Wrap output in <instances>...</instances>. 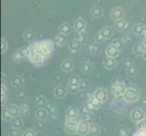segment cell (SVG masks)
Instances as JSON below:
<instances>
[{
  "label": "cell",
  "mask_w": 146,
  "mask_h": 136,
  "mask_svg": "<svg viewBox=\"0 0 146 136\" xmlns=\"http://www.w3.org/2000/svg\"><path fill=\"white\" fill-rule=\"evenodd\" d=\"M140 92L137 88L130 86L126 88V91L123 94V100L127 103H133L140 98Z\"/></svg>",
  "instance_id": "6da1fadb"
},
{
  "label": "cell",
  "mask_w": 146,
  "mask_h": 136,
  "mask_svg": "<svg viewBox=\"0 0 146 136\" xmlns=\"http://www.w3.org/2000/svg\"><path fill=\"white\" fill-rule=\"evenodd\" d=\"M27 56L28 57L30 62L35 65H37V66H41L47 61V57L46 55L40 53H30L27 54Z\"/></svg>",
  "instance_id": "7a4b0ae2"
},
{
  "label": "cell",
  "mask_w": 146,
  "mask_h": 136,
  "mask_svg": "<svg viewBox=\"0 0 146 136\" xmlns=\"http://www.w3.org/2000/svg\"><path fill=\"white\" fill-rule=\"evenodd\" d=\"M126 88L127 87L125 86V84L120 80H115L113 83V92L118 99H123V94L126 91Z\"/></svg>",
  "instance_id": "3957f363"
},
{
  "label": "cell",
  "mask_w": 146,
  "mask_h": 136,
  "mask_svg": "<svg viewBox=\"0 0 146 136\" xmlns=\"http://www.w3.org/2000/svg\"><path fill=\"white\" fill-rule=\"evenodd\" d=\"M80 123V121L78 118H71V119H66V122L64 124V129L65 132L69 134H74L77 133V128Z\"/></svg>",
  "instance_id": "277c9868"
},
{
  "label": "cell",
  "mask_w": 146,
  "mask_h": 136,
  "mask_svg": "<svg viewBox=\"0 0 146 136\" xmlns=\"http://www.w3.org/2000/svg\"><path fill=\"white\" fill-rule=\"evenodd\" d=\"M145 118V113L142 109L135 108L131 113V120L135 123H140Z\"/></svg>",
  "instance_id": "5b68a950"
},
{
  "label": "cell",
  "mask_w": 146,
  "mask_h": 136,
  "mask_svg": "<svg viewBox=\"0 0 146 136\" xmlns=\"http://www.w3.org/2000/svg\"><path fill=\"white\" fill-rule=\"evenodd\" d=\"M89 130H90V123L85 122V121H82L80 122L78 128H77V134L84 136L89 133Z\"/></svg>",
  "instance_id": "8992f818"
},
{
  "label": "cell",
  "mask_w": 146,
  "mask_h": 136,
  "mask_svg": "<svg viewBox=\"0 0 146 136\" xmlns=\"http://www.w3.org/2000/svg\"><path fill=\"white\" fill-rule=\"evenodd\" d=\"M94 97L96 98L98 101H100L102 103H104L105 101L107 100V93L104 89H102V88L96 89L94 91Z\"/></svg>",
  "instance_id": "52a82bcc"
},
{
  "label": "cell",
  "mask_w": 146,
  "mask_h": 136,
  "mask_svg": "<svg viewBox=\"0 0 146 136\" xmlns=\"http://www.w3.org/2000/svg\"><path fill=\"white\" fill-rule=\"evenodd\" d=\"M105 54L108 57H113V58H118L120 56V52L119 49L115 48L114 46H113L112 44H110L107 46L106 50H105Z\"/></svg>",
  "instance_id": "ba28073f"
},
{
  "label": "cell",
  "mask_w": 146,
  "mask_h": 136,
  "mask_svg": "<svg viewBox=\"0 0 146 136\" xmlns=\"http://www.w3.org/2000/svg\"><path fill=\"white\" fill-rule=\"evenodd\" d=\"M26 51H27V47H25V48H20L19 50H17V52H15V54L12 55V58L15 62H20L21 60L23 59L24 57V55L26 54Z\"/></svg>",
  "instance_id": "9c48e42d"
},
{
  "label": "cell",
  "mask_w": 146,
  "mask_h": 136,
  "mask_svg": "<svg viewBox=\"0 0 146 136\" xmlns=\"http://www.w3.org/2000/svg\"><path fill=\"white\" fill-rule=\"evenodd\" d=\"M111 17H112L113 20H116V21L123 19V11L120 7L114 8L112 11V13H111Z\"/></svg>",
  "instance_id": "30bf717a"
},
{
  "label": "cell",
  "mask_w": 146,
  "mask_h": 136,
  "mask_svg": "<svg viewBox=\"0 0 146 136\" xmlns=\"http://www.w3.org/2000/svg\"><path fill=\"white\" fill-rule=\"evenodd\" d=\"M114 27L118 31H122L123 29H127L129 27V21L128 20H124V19L118 20V21L115 22Z\"/></svg>",
  "instance_id": "8fae6325"
},
{
  "label": "cell",
  "mask_w": 146,
  "mask_h": 136,
  "mask_svg": "<svg viewBox=\"0 0 146 136\" xmlns=\"http://www.w3.org/2000/svg\"><path fill=\"white\" fill-rule=\"evenodd\" d=\"M74 29L76 30L78 33H83L84 30H85V23L84 20L82 19H76L74 21Z\"/></svg>",
  "instance_id": "7c38bea8"
},
{
  "label": "cell",
  "mask_w": 146,
  "mask_h": 136,
  "mask_svg": "<svg viewBox=\"0 0 146 136\" xmlns=\"http://www.w3.org/2000/svg\"><path fill=\"white\" fill-rule=\"evenodd\" d=\"M54 94L57 98H63L65 96V94H66V89L64 86H62V85H58V86L54 88Z\"/></svg>",
  "instance_id": "4fadbf2b"
},
{
  "label": "cell",
  "mask_w": 146,
  "mask_h": 136,
  "mask_svg": "<svg viewBox=\"0 0 146 136\" xmlns=\"http://www.w3.org/2000/svg\"><path fill=\"white\" fill-rule=\"evenodd\" d=\"M7 110H8V112H9V113H10V115H11L12 118H17V115L20 113V108L16 104L9 105V106L7 107Z\"/></svg>",
  "instance_id": "5bb4252c"
},
{
  "label": "cell",
  "mask_w": 146,
  "mask_h": 136,
  "mask_svg": "<svg viewBox=\"0 0 146 136\" xmlns=\"http://www.w3.org/2000/svg\"><path fill=\"white\" fill-rule=\"evenodd\" d=\"M65 42H66V36H65V34L60 33L59 34H57V36H55L54 44L58 45V46H62V45L65 44Z\"/></svg>",
  "instance_id": "9a60e30c"
},
{
  "label": "cell",
  "mask_w": 146,
  "mask_h": 136,
  "mask_svg": "<svg viewBox=\"0 0 146 136\" xmlns=\"http://www.w3.org/2000/svg\"><path fill=\"white\" fill-rule=\"evenodd\" d=\"M74 68V64L73 62L71 61V60H64V61H63L62 64H61V69L63 70V71L64 72H68V71H71V70H73Z\"/></svg>",
  "instance_id": "2e32d148"
},
{
  "label": "cell",
  "mask_w": 146,
  "mask_h": 136,
  "mask_svg": "<svg viewBox=\"0 0 146 136\" xmlns=\"http://www.w3.org/2000/svg\"><path fill=\"white\" fill-rule=\"evenodd\" d=\"M115 64H116V63H115V59L113 58V57H108L107 56L104 61V67L107 68V69H113L115 67Z\"/></svg>",
  "instance_id": "e0dca14e"
},
{
  "label": "cell",
  "mask_w": 146,
  "mask_h": 136,
  "mask_svg": "<svg viewBox=\"0 0 146 136\" xmlns=\"http://www.w3.org/2000/svg\"><path fill=\"white\" fill-rule=\"evenodd\" d=\"M47 111L44 110V108H38L36 111V116L38 120H46L47 118Z\"/></svg>",
  "instance_id": "ac0fdd59"
},
{
  "label": "cell",
  "mask_w": 146,
  "mask_h": 136,
  "mask_svg": "<svg viewBox=\"0 0 146 136\" xmlns=\"http://www.w3.org/2000/svg\"><path fill=\"white\" fill-rule=\"evenodd\" d=\"M80 47H81V42H79L76 39L73 40V41H71L69 44V49H70V51L73 53L78 51Z\"/></svg>",
  "instance_id": "d6986e66"
},
{
  "label": "cell",
  "mask_w": 146,
  "mask_h": 136,
  "mask_svg": "<svg viewBox=\"0 0 146 136\" xmlns=\"http://www.w3.org/2000/svg\"><path fill=\"white\" fill-rule=\"evenodd\" d=\"M65 113H66V119H71V118H77L78 112L74 107L71 106V107L67 108Z\"/></svg>",
  "instance_id": "ffe728a7"
},
{
  "label": "cell",
  "mask_w": 146,
  "mask_h": 136,
  "mask_svg": "<svg viewBox=\"0 0 146 136\" xmlns=\"http://www.w3.org/2000/svg\"><path fill=\"white\" fill-rule=\"evenodd\" d=\"M24 79L19 76V75H17V76H15L13 79H12V85L15 87H21L24 85Z\"/></svg>",
  "instance_id": "44dd1931"
},
{
  "label": "cell",
  "mask_w": 146,
  "mask_h": 136,
  "mask_svg": "<svg viewBox=\"0 0 146 136\" xmlns=\"http://www.w3.org/2000/svg\"><path fill=\"white\" fill-rule=\"evenodd\" d=\"M100 133V127L95 123L90 124V130H89V134L92 136H96Z\"/></svg>",
  "instance_id": "7402d4cb"
},
{
  "label": "cell",
  "mask_w": 146,
  "mask_h": 136,
  "mask_svg": "<svg viewBox=\"0 0 146 136\" xmlns=\"http://www.w3.org/2000/svg\"><path fill=\"white\" fill-rule=\"evenodd\" d=\"M91 13H92L94 17L97 18V17H100L103 15V10L99 6H94L91 9Z\"/></svg>",
  "instance_id": "603a6c76"
},
{
  "label": "cell",
  "mask_w": 146,
  "mask_h": 136,
  "mask_svg": "<svg viewBox=\"0 0 146 136\" xmlns=\"http://www.w3.org/2000/svg\"><path fill=\"white\" fill-rule=\"evenodd\" d=\"M87 97H88V101H90L94 106H95V108L96 109H98V108H100V106H101V104H102V103L100 102V101H98L96 98L94 97V94H88L87 95Z\"/></svg>",
  "instance_id": "cb8c5ba5"
},
{
  "label": "cell",
  "mask_w": 146,
  "mask_h": 136,
  "mask_svg": "<svg viewBox=\"0 0 146 136\" xmlns=\"http://www.w3.org/2000/svg\"><path fill=\"white\" fill-rule=\"evenodd\" d=\"M71 30H72V27L70 26L69 24L67 23H64L63 24L61 27H60V32L64 34H68L69 33H71Z\"/></svg>",
  "instance_id": "d4e9b609"
},
{
  "label": "cell",
  "mask_w": 146,
  "mask_h": 136,
  "mask_svg": "<svg viewBox=\"0 0 146 136\" xmlns=\"http://www.w3.org/2000/svg\"><path fill=\"white\" fill-rule=\"evenodd\" d=\"M101 33L104 34V36L105 38H110L111 36H113V29L111 28L110 27H104L102 30H101Z\"/></svg>",
  "instance_id": "484cf974"
},
{
  "label": "cell",
  "mask_w": 146,
  "mask_h": 136,
  "mask_svg": "<svg viewBox=\"0 0 146 136\" xmlns=\"http://www.w3.org/2000/svg\"><path fill=\"white\" fill-rule=\"evenodd\" d=\"M80 81H81V80H80V78L77 75H72V76H70L68 80V84L69 85H79Z\"/></svg>",
  "instance_id": "4316f807"
},
{
  "label": "cell",
  "mask_w": 146,
  "mask_h": 136,
  "mask_svg": "<svg viewBox=\"0 0 146 136\" xmlns=\"http://www.w3.org/2000/svg\"><path fill=\"white\" fill-rule=\"evenodd\" d=\"M23 126V122L20 118H14L12 121V127L16 129H20Z\"/></svg>",
  "instance_id": "83f0119b"
},
{
  "label": "cell",
  "mask_w": 146,
  "mask_h": 136,
  "mask_svg": "<svg viewBox=\"0 0 146 136\" xmlns=\"http://www.w3.org/2000/svg\"><path fill=\"white\" fill-rule=\"evenodd\" d=\"M36 106L38 108H43L44 106H46V98H44V96H38L36 98Z\"/></svg>",
  "instance_id": "f1b7e54d"
},
{
  "label": "cell",
  "mask_w": 146,
  "mask_h": 136,
  "mask_svg": "<svg viewBox=\"0 0 146 136\" xmlns=\"http://www.w3.org/2000/svg\"><path fill=\"white\" fill-rule=\"evenodd\" d=\"M87 51L91 54H95L97 51H98V47L97 45L95 44L94 43H91L87 44Z\"/></svg>",
  "instance_id": "f546056e"
},
{
  "label": "cell",
  "mask_w": 146,
  "mask_h": 136,
  "mask_svg": "<svg viewBox=\"0 0 146 136\" xmlns=\"http://www.w3.org/2000/svg\"><path fill=\"white\" fill-rule=\"evenodd\" d=\"M105 39H106V38L104 36V34L101 33V31L98 32L94 36V40H95V42H96V43H102V42L104 41Z\"/></svg>",
  "instance_id": "4dcf8cb0"
},
{
  "label": "cell",
  "mask_w": 146,
  "mask_h": 136,
  "mask_svg": "<svg viewBox=\"0 0 146 136\" xmlns=\"http://www.w3.org/2000/svg\"><path fill=\"white\" fill-rule=\"evenodd\" d=\"M29 111V104L28 103H24L21 105V107H20V113L23 114V115H26L27 114Z\"/></svg>",
  "instance_id": "1f68e13d"
},
{
  "label": "cell",
  "mask_w": 146,
  "mask_h": 136,
  "mask_svg": "<svg viewBox=\"0 0 146 136\" xmlns=\"http://www.w3.org/2000/svg\"><path fill=\"white\" fill-rule=\"evenodd\" d=\"M84 107H85V109H86V111L88 113H91V112H93V111H94L95 109H96L94 105L91 102H90V101H88V102L84 104Z\"/></svg>",
  "instance_id": "d6a6232c"
},
{
  "label": "cell",
  "mask_w": 146,
  "mask_h": 136,
  "mask_svg": "<svg viewBox=\"0 0 146 136\" xmlns=\"http://www.w3.org/2000/svg\"><path fill=\"white\" fill-rule=\"evenodd\" d=\"M143 29H144L143 26H142V25H140V24H137V25H135L134 27H133V32L136 34H140Z\"/></svg>",
  "instance_id": "836d02e7"
},
{
  "label": "cell",
  "mask_w": 146,
  "mask_h": 136,
  "mask_svg": "<svg viewBox=\"0 0 146 136\" xmlns=\"http://www.w3.org/2000/svg\"><path fill=\"white\" fill-rule=\"evenodd\" d=\"M27 96V92L25 90H19L17 93V98L18 100H24Z\"/></svg>",
  "instance_id": "e575fe53"
},
{
  "label": "cell",
  "mask_w": 146,
  "mask_h": 136,
  "mask_svg": "<svg viewBox=\"0 0 146 136\" xmlns=\"http://www.w3.org/2000/svg\"><path fill=\"white\" fill-rule=\"evenodd\" d=\"M33 36H34V34L31 30H27V31L25 32L24 34V38L27 40V41H30V40L33 39Z\"/></svg>",
  "instance_id": "d590c367"
},
{
  "label": "cell",
  "mask_w": 146,
  "mask_h": 136,
  "mask_svg": "<svg viewBox=\"0 0 146 136\" xmlns=\"http://www.w3.org/2000/svg\"><path fill=\"white\" fill-rule=\"evenodd\" d=\"M88 85H89V84L86 80H81V81H80V84H79V89L81 91H84L85 89H87Z\"/></svg>",
  "instance_id": "8d00e7d4"
},
{
  "label": "cell",
  "mask_w": 146,
  "mask_h": 136,
  "mask_svg": "<svg viewBox=\"0 0 146 136\" xmlns=\"http://www.w3.org/2000/svg\"><path fill=\"white\" fill-rule=\"evenodd\" d=\"M2 117H3L4 120H6V121H9L10 119H12V117H11V115H10V113H9V112H8L7 108L4 109L3 113H2Z\"/></svg>",
  "instance_id": "74e56055"
},
{
  "label": "cell",
  "mask_w": 146,
  "mask_h": 136,
  "mask_svg": "<svg viewBox=\"0 0 146 136\" xmlns=\"http://www.w3.org/2000/svg\"><path fill=\"white\" fill-rule=\"evenodd\" d=\"M79 90V85H68V91L72 94H76Z\"/></svg>",
  "instance_id": "f35d334b"
},
{
  "label": "cell",
  "mask_w": 146,
  "mask_h": 136,
  "mask_svg": "<svg viewBox=\"0 0 146 136\" xmlns=\"http://www.w3.org/2000/svg\"><path fill=\"white\" fill-rule=\"evenodd\" d=\"M8 134H9V136H20V133H19L18 129L13 128V127H12V129L9 130Z\"/></svg>",
  "instance_id": "ab89813d"
},
{
  "label": "cell",
  "mask_w": 146,
  "mask_h": 136,
  "mask_svg": "<svg viewBox=\"0 0 146 136\" xmlns=\"http://www.w3.org/2000/svg\"><path fill=\"white\" fill-rule=\"evenodd\" d=\"M111 44H112L113 46H114L115 48L119 49V50L121 49V47H122V42H121L120 40H118V39H114Z\"/></svg>",
  "instance_id": "60d3db41"
},
{
  "label": "cell",
  "mask_w": 146,
  "mask_h": 136,
  "mask_svg": "<svg viewBox=\"0 0 146 136\" xmlns=\"http://www.w3.org/2000/svg\"><path fill=\"white\" fill-rule=\"evenodd\" d=\"M127 74L130 75V76H134V75L137 74V71H136V69H135L132 65V66H131L130 68L127 69Z\"/></svg>",
  "instance_id": "b9f144b4"
},
{
  "label": "cell",
  "mask_w": 146,
  "mask_h": 136,
  "mask_svg": "<svg viewBox=\"0 0 146 136\" xmlns=\"http://www.w3.org/2000/svg\"><path fill=\"white\" fill-rule=\"evenodd\" d=\"M84 121H85V122H87V123H91L92 121H93V115L88 113L86 114H84Z\"/></svg>",
  "instance_id": "7bdbcfd3"
},
{
  "label": "cell",
  "mask_w": 146,
  "mask_h": 136,
  "mask_svg": "<svg viewBox=\"0 0 146 136\" xmlns=\"http://www.w3.org/2000/svg\"><path fill=\"white\" fill-rule=\"evenodd\" d=\"M90 69H91V64H90V62L89 61H86L84 62V64H83V70L84 72H89Z\"/></svg>",
  "instance_id": "ee69618b"
},
{
  "label": "cell",
  "mask_w": 146,
  "mask_h": 136,
  "mask_svg": "<svg viewBox=\"0 0 146 136\" xmlns=\"http://www.w3.org/2000/svg\"><path fill=\"white\" fill-rule=\"evenodd\" d=\"M23 136H36V133H35L33 130L28 129V130L25 131L23 133Z\"/></svg>",
  "instance_id": "f6af8a7d"
},
{
  "label": "cell",
  "mask_w": 146,
  "mask_h": 136,
  "mask_svg": "<svg viewBox=\"0 0 146 136\" xmlns=\"http://www.w3.org/2000/svg\"><path fill=\"white\" fill-rule=\"evenodd\" d=\"M127 133H126V129H124L123 127L120 128L118 130V135L119 136H126Z\"/></svg>",
  "instance_id": "bcb514c9"
},
{
  "label": "cell",
  "mask_w": 146,
  "mask_h": 136,
  "mask_svg": "<svg viewBox=\"0 0 146 136\" xmlns=\"http://www.w3.org/2000/svg\"><path fill=\"white\" fill-rule=\"evenodd\" d=\"M135 53L140 54H143L144 51H143V49L142 47V44L141 45H136V47H135Z\"/></svg>",
  "instance_id": "7dc6e473"
},
{
  "label": "cell",
  "mask_w": 146,
  "mask_h": 136,
  "mask_svg": "<svg viewBox=\"0 0 146 136\" xmlns=\"http://www.w3.org/2000/svg\"><path fill=\"white\" fill-rule=\"evenodd\" d=\"M132 62L130 61V60H126V61H124V67L126 68V69H128V68H130L131 66H132Z\"/></svg>",
  "instance_id": "c3c4849f"
},
{
  "label": "cell",
  "mask_w": 146,
  "mask_h": 136,
  "mask_svg": "<svg viewBox=\"0 0 146 136\" xmlns=\"http://www.w3.org/2000/svg\"><path fill=\"white\" fill-rule=\"evenodd\" d=\"M7 48V44L5 40H2V53H4Z\"/></svg>",
  "instance_id": "681fc988"
},
{
  "label": "cell",
  "mask_w": 146,
  "mask_h": 136,
  "mask_svg": "<svg viewBox=\"0 0 146 136\" xmlns=\"http://www.w3.org/2000/svg\"><path fill=\"white\" fill-rule=\"evenodd\" d=\"M140 36H142V37H143V38L146 37V27H144V29L142 31V33L140 34Z\"/></svg>",
  "instance_id": "f907efd6"
},
{
  "label": "cell",
  "mask_w": 146,
  "mask_h": 136,
  "mask_svg": "<svg viewBox=\"0 0 146 136\" xmlns=\"http://www.w3.org/2000/svg\"><path fill=\"white\" fill-rule=\"evenodd\" d=\"M76 40H78V41H79V42H81V43H83V42H84V36H82V34H79V36H77Z\"/></svg>",
  "instance_id": "816d5d0a"
},
{
  "label": "cell",
  "mask_w": 146,
  "mask_h": 136,
  "mask_svg": "<svg viewBox=\"0 0 146 136\" xmlns=\"http://www.w3.org/2000/svg\"><path fill=\"white\" fill-rule=\"evenodd\" d=\"M131 40V37L129 36H123V41H125V42H129Z\"/></svg>",
  "instance_id": "f5cc1de1"
},
{
  "label": "cell",
  "mask_w": 146,
  "mask_h": 136,
  "mask_svg": "<svg viewBox=\"0 0 146 136\" xmlns=\"http://www.w3.org/2000/svg\"><path fill=\"white\" fill-rule=\"evenodd\" d=\"M142 47H143V51L146 52V42H145V41L142 44Z\"/></svg>",
  "instance_id": "db71d44e"
},
{
  "label": "cell",
  "mask_w": 146,
  "mask_h": 136,
  "mask_svg": "<svg viewBox=\"0 0 146 136\" xmlns=\"http://www.w3.org/2000/svg\"><path fill=\"white\" fill-rule=\"evenodd\" d=\"M143 58L146 60V52H144V53L143 54Z\"/></svg>",
  "instance_id": "11a10c76"
},
{
  "label": "cell",
  "mask_w": 146,
  "mask_h": 136,
  "mask_svg": "<svg viewBox=\"0 0 146 136\" xmlns=\"http://www.w3.org/2000/svg\"><path fill=\"white\" fill-rule=\"evenodd\" d=\"M144 41H145V42H146V37H145V38H144Z\"/></svg>",
  "instance_id": "9f6ffc18"
},
{
  "label": "cell",
  "mask_w": 146,
  "mask_h": 136,
  "mask_svg": "<svg viewBox=\"0 0 146 136\" xmlns=\"http://www.w3.org/2000/svg\"><path fill=\"white\" fill-rule=\"evenodd\" d=\"M145 119H146V113H145Z\"/></svg>",
  "instance_id": "6f0895ef"
}]
</instances>
